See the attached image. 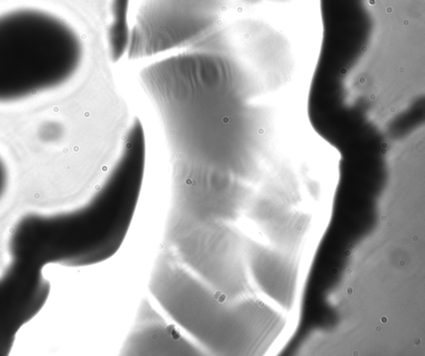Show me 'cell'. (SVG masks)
Here are the masks:
<instances>
[{
  "instance_id": "6da1fadb",
  "label": "cell",
  "mask_w": 425,
  "mask_h": 356,
  "mask_svg": "<svg viewBox=\"0 0 425 356\" xmlns=\"http://www.w3.org/2000/svg\"><path fill=\"white\" fill-rule=\"evenodd\" d=\"M142 87L161 119L173 180L218 194L241 190L265 160L273 107L248 64L220 51L192 48L142 69Z\"/></svg>"
},
{
  "instance_id": "7a4b0ae2",
  "label": "cell",
  "mask_w": 425,
  "mask_h": 356,
  "mask_svg": "<svg viewBox=\"0 0 425 356\" xmlns=\"http://www.w3.org/2000/svg\"><path fill=\"white\" fill-rule=\"evenodd\" d=\"M83 49L70 26L54 16L20 9L0 16V102L57 88L77 71Z\"/></svg>"
},
{
  "instance_id": "3957f363",
  "label": "cell",
  "mask_w": 425,
  "mask_h": 356,
  "mask_svg": "<svg viewBox=\"0 0 425 356\" xmlns=\"http://www.w3.org/2000/svg\"><path fill=\"white\" fill-rule=\"evenodd\" d=\"M149 287L162 308L205 352L214 355L241 352L245 343L242 310L167 248L155 262Z\"/></svg>"
},
{
  "instance_id": "277c9868",
  "label": "cell",
  "mask_w": 425,
  "mask_h": 356,
  "mask_svg": "<svg viewBox=\"0 0 425 356\" xmlns=\"http://www.w3.org/2000/svg\"><path fill=\"white\" fill-rule=\"evenodd\" d=\"M228 0H143L130 31L129 58L194 47L221 26Z\"/></svg>"
},
{
  "instance_id": "5b68a950",
  "label": "cell",
  "mask_w": 425,
  "mask_h": 356,
  "mask_svg": "<svg viewBox=\"0 0 425 356\" xmlns=\"http://www.w3.org/2000/svg\"><path fill=\"white\" fill-rule=\"evenodd\" d=\"M166 248L208 285L231 298L238 286L236 236L229 223L166 227Z\"/></svg>"
},
{
  "instance_id": "8992f818",
  "label": "cell",
  "mask_w": 425,
  "mask_h": 356,
  "mask_svg": "<svg viewBox=\"0 0 425 356\" xmlns=\"http://www.w3.org/2000/svg\"><path fill=\"white\" fill-rule=\"evenodd\" d=\"M204 353L205 350L164 321L147 301L140 306L135 326L120 350L123 355H200Z\"/></svg>"
},
{
  "instance_id": "52a82bcc",
  "label": "cell",
  "mask_w": 425,
  "mask_h": 356,
  "mask_svg": "<svg viewBox=\"0 0 425 356\" xmlns=\"http://www.w3.org/2000/svg\"><path fill=\"white\" fill-rule=\"evenodd\" d=\"M130 0L111 1V21L107 31L110 57L114 61L122 58L128 50L131 28L129 25Z\"/></svg>"
},
{
  "instance_id": "ba28073f",
  "label": "cell",
  "mask_w": 425,
  "mask_h": 356,
  "mask_svg": "<svg viewBox=\"0 0 425 356\" xmlns=\"http://www.w3.org/2000/svg\"><path fill=\"white\" fill-rule=\"evenodd\" d=\"M6 179V169H5V164L0 159V195H2L3 191L5 190Z\"/></svg>"
}]
</instances>
